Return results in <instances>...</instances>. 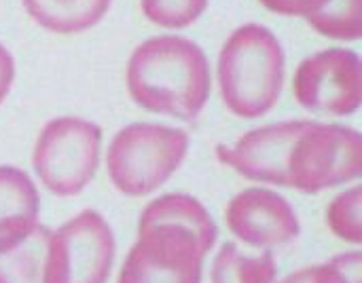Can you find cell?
Returning a JSON list of instances; mask_svg holds the SVG:
<instances>
[{"label":"cell","instance_id":"obj_1","mask_svg":"<svg viewBox=\"0 0 362 283\" xmlns=\"http://www.w3.org/2000/svg\"><path fill=\"white\" fill-rule=\"evenodd\" d=\"M216 237V222L197 199L163 195L140 214L138 239L117 283H202L204 258Z\"/></svg>","mask_w":362,"mask_h":283},{"label":"cell","instance_id":"obj_2","mask_svg":"<svg viewBox=\"0 0 362 283\" xmlns=\"http://www.w3.org/2000/svg\"><path fill=\"white\" fill-rule=\"evenodd\" d=\"M210 87L208 57L185 36H153L127 61L129 95L148 112L193 121L204 110Z\"/></svg>","mask_w":362,"mask_h":283},{"label":"cell","instance_id":"obj_3","mask_svg":"<svg viewBox=\"0 0 362 283\" xmlns=\"http://www.w3.org/2000/svg\"><path fill=\"white\" fill-rule=\"evenodd\" d=\"M284 51L276 34L259 23L238 28L223 44L218 83L225 106L242 119L267 114L284 85Z\"/></svg>","mask_w":362,"mask_h":283},{"label":"cell","instance_id":"obj_4","mask_svg":"<svg viewBox=\"0 0 362 283\" xmlns=\"http://www.w3.org/2000/svg\"><path fill=\"white\" fill-rule=\"evenodd\" d=\"M187 150V131L155 123H132L108 146L110 182L127 197L151 195L182 165Z\"/></svg>","mask_w":362,"mask_h":283},{"label":"cell","instance_id":"obj_5","mask_svg":"<svg viewBox=\"0 0 362 283\" xmlns=\"http://www.w3.org/2000/svg\"><path fill=\"white\" fill-rule=\"evenodd\" d=\"M362 169L361 133L346 125L303 121L288 152V186L305 195L356 180Z\"/></svg>","mask_w":362,"mask_h":283},{"label":"cell","instance_id":"obj_6","mask_svg":"<svg viewBox=\"0 0 362 283\" xmlns=\"http://www.w3.org/2000/svg\"><path fill=\"white\" fill-rule=\"evenodd\" d=\"M102 129L78 116L49 121L34 146L32 165L55 197H74L93 180L100 163Z\"/></svg>","mask_w":362,"mask_h":283},{"label":"cell","instance_id":"obj_7","mask_svg":"<svg viewBox=\"0 0 362 283\" xmlns=\"http://www.w3.org/2000/svg\"><path fill=\"white\" fill-rule=\"evenodd\" d=\"M115 260V235L93 210L51 231L45 283H106Z\"/></svg>","mask_w":362,"mask_h":283},{"label":"cell","instance_id":"obj_8","mask_svg":"<svg viewBox=\"0 0 362 283\" xmlns=\"http://www.w3.org/2000/svg\"><path fill=\"white\" fill-rule=\"evenodd\" d=\"M297 102L320 114L350 116L361 108V57L352 49H325L305 57L293 80Z\"/></svg>","mask_w":362,"mask_h":283},{"label":"cell","instance_id":"obj_9","mask_svg":"<svg viewBox=\"0 0 362 283\" xmlns=\"http://www.w3.org/2000/svg\"><path fill=\"white\" fill-rule=\"evenodd\" d=\"M225 222L240 241L252 248L286 246L301 229L293 205L269 188L238 193L225 210Z\"/></svg>","mask_w":362,"mask_h":283},{"label":"cell","instance_id":"obj_10","mask_svg":"<svg viewBox=\"0 0 362 283\" xmlns=\"http://www.w3.org/2000/svg\"><path fill=\"white\" fill-rule=\"evenodd\" d=\"M303 121H284L244 133L233 146H218L221 163L240 176L276 186H288V152Z\"/></svg>","mask_w":362,"mask_h":283},{"label":"cell","instance_id":"obj_11","mask_svg":"<svg viewBox=\"0 0 362 283\" xmlns=\"http://www.w3.org/2000/svg\"><path fill=\"white\" fill-rule=\"evenodd\" d=\"M40 197L32 178L11 165H0V252L19 243L38 224Z\"/></svg>","mask_w":362,"mask_h":283},{"label":"cell","instance_id":"obj_12","mask_svg":"<svg viewBox=\"0 0 362 283\" xmlns=\"http://www.w3.org/2000/svg\"><path fill=\"white\" fill-rule=\"evenodd\" d=\"M261 4L272 13L305 17L329 38L356 40L361 36V0H261Z\"/></svg>","mask_w":362,"mask_h":283},{"label":"cell","instance_id":"obj_13","mask_svg":"<svg viewBox=\"0 0 362 283\" xmlns=\"http://www.w3.org/2000/svg\"><path fill=\"white\" fill-rule=\"evenodd\" d=\"M25 11L42 28L57 34H76L93 28L112 0H21Z\"/></svg>","mask_w":362,"mask_h":283},{"label":"cell","instance_id":"obj_14","mask_svg":"<svg viewBox=\"0 0 362 283\" xmlns=\"http://www.w3.org/2000/svg\"><path fill=\"white\" fill-rule=\"evenodd\" d=\"M51 229L36 224L19 243L0 252V283H45Z\"/></svg>","mask_w":362,"mask_h":283},{"label":"cell","instance_id":"obj_15","mask_svg":"<svg viewBox=\"0 0 362 283\" xmlns=\"http://www.w3.org/2000/svg\"><path fill=\"white\" fill-rule=\"evenodd\" d=\"M276 260L272 252L246 254L235 243H225L212 265V283H274Z\"/></svg>","mask_w":362,"mask_h":283},{"label":"cell","instance_id":"obj_16","mask_svg":"<svg viewBox=\"0 0 362 283\" xmlns=\"http://www.w3.org/2000/svg\"><path fill=\"white\" fill-rule=\"evenodd\" d=\"M362 186H354L341 195H337L327 207V224L329 229L344 241L358 246L362 241L361 224Z\"/></svg>","mask_w":362,"mask_h":283},{"label":"cell","instance_id":"obj_17","mask_svg":"<svg viewBox=\"0 0 362 283\" xmlns=\"http://www.w3.org/2000/svg\"><path fill=\"white\" fill-rule=\"evenodd\" d=\"M361 252L335 256L331 263L291 273L280 283H361Z\"/></svg>","mask_w":362,"mask_h":283},{"label":"cell","instance_id":"obj_18","mask_svg":"<svg viewBox=\"0 0 362 283\" xmlns=\"http://www.w3.org/2000/svg\"><path fill=\"white\" fill-rule=\"evenodd\" d=\"M146 19L161 28H187L208 6V0H140Z\"/></svg>","mask_w":362,"mask_h":283},{"label":"cell","instance_id":"obj_19","mask_svg":"<svg viewBox=\"0 0 362 283\" xmlns=\"http://www.w3.org/2000/svg\"><path fill=\"white\" fill-rule=\"evenodd\" d=\"M13 78H15V61H13V55L0 44V104L4 102L6 93L11 91Z\"/></svg>","mask_w":362,"mask_h":283}]
</instances>
